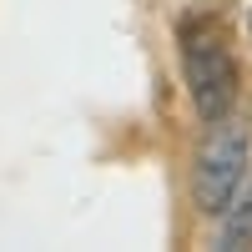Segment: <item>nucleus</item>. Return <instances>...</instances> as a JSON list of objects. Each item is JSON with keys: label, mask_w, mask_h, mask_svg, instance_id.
Wrapping results in <instances>:
<instances>
[{"label": "nucleus", "mask_w": 252, "mask_h": 252, "mask_svg": "<svg viewBox=\"0 0 252 252\" xmlns=\"http://www.w3.org/2000/svg\"><path fill=\"white\" fill-rule=\"evenodd\" d=\"M182 46V71H187V91L202 121H217L237 106V61L227 51V35L212 15H192L177 31Z\"/></svg>", "instance_id": "1"}, {"label": "nucleus", "mask_w": 252, "mask_h": 252, "mask_svg": "<svg viewBox=\"0 0 252 252\" xmlns=\"http://www.w3.org/2000/svg\"><path fill=\"white\" fill-rule=\"evenodd\" d=\"M247 152H252V126L237 121L232 111L212 121L202 152H197V172H192V197L202 217H222V207L232 202L237 182L247 177Z\"/></svg>", "instance_id": "2"}, {"label": "nucleus", "mask_w": 252, "mask_h": 252, "mask_svg": "<svg viewBox=\"0 0 252 252\" xmlns=\"http://www.w3.org/2000/svg\"><path fill=\"white\" fill-rule=\"evenodd\" d=\"M222 232H217V247H252V166H247V177L237 182V192H232V202L222 207Z\"/></svg>", "instance_id": "3"}]
</instances>
